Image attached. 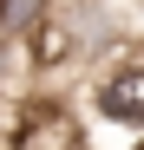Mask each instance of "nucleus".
Returning a JSON list of instances; mask_svg holds the SVG:
<instances>
[{
    "label": "nucleus",
    "mask_w": 144,
    "mask_h": 150,
    "mask_svg": "<svg viewBox=\"0 0 144 150\" xmlns=\"http://www.w3.org/2000/svg\"><path fill=\"white\" fill-rule=\"evenodd\" d=\"M53 13H59V0H0V46H26Z\"/></svg>",
    "instance_id": "1"
}]
</instances>
